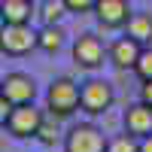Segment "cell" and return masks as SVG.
<instances>
[{
  "label": "cell",
  "mask_w": 152,
  "mask_h": 152,
  "mask_svg": "<svg viewBox=\"0 0 152 152\" xmlns=\"http://www.w3.org/2000/svg\"><path fill=\"white\" fill-rule=\"evenodd\" d=\"M107 152H140V140L125 131L119 137H113V140H107Z\"/></svg>",
  "instance_id": "14"
},
{
  "label": "cell",
  "mask_w": 152,
  "mask_h": 152,
  "mask_svg": "<svg viewBox=\"0 0 152 152\" xmlns=\"http://www.w3.org/2000/svg\"><path fill=\"white\" fill-rule=\"evenodd\" d=\"M9 110H12V104L0 94V128H6V119H9Z\"/></svg>",
  "instance_id": "19"
},
{
  "label": "cell",
  "mask_w": 152,
  "mask_h": 152,
  "mask_svg": "<svg viewBox=\"0 0 152 152\" xmlns=\"http://www.w3.org/2000/svg\"><path fill=\"white\" fill-rule=\"evenodd\" d=\"M37 140H40L43 146H52L58 140V128H55V122H40V131H37Z\"/></svg>",
  "instance_id": "17"
},
{
  "label": "cell",
  "mask_w": 152,
  "mask_h": 152,
  "mask_svg": "<svg viewBox=\"0 0 152 152\" xmlns=\"http://www.w3.org/2000/svg\"><path fill=\"white\" fill-rule=\"evenodd\" d=\"M116 100V91L107 79H88L79 85V107L88 113V116H100L107 113Z\"/></svg>",
  "instance_id": "2"
},
{
  "label": "cell",
  "mask_w": 152,
  "mask_h": 152,
  "mask_svg": "<svg viewBox=\"0 0 152 152\" xmlns=\"http://www.w3.org/2000/svg\"><path fill=\"white\" fill-rule=\"evenodd\" d=\"M31 49H37V31H31V24H3L0 28V55L21 58Z\"/></svg>",
  "instance_id": "3"
},
{
  "label": "cell",
  "mask_w": 152,
  "mask_h": 152,
  "mask_svg": "<svg viewBox=\"0 0 152 152\" xmlns=\"http://www.w3.org/2000/svg\"><path fill=\"white\" fill-rule=\"evenodd\" d=\"M125 131L137 140H143L146 134H152V107H146L143 100L125 110Z\"/></svg>",
  "instance_id": "10"
},
{
  "label": "cell",
  "mask_w": 152,
  "mask_h": 152,
  "mask_svg": "<svg viewBox=\"0 0 152 152\" xmlns=\"http://www.w3.org/2000/svg\"><path fill=\"white\" fill-rule=\"evenodd\" d=\"M31 3H37V0H31Z\"/></svg>",
  "instance_id": "22"
},
{
  "label": "cell",
  "mask_w": 152,
  "mask_h": 152,
  "mask_svg": "<svg viewBox=\"0 0 152 152\" xmlns=\"http://www.w3.org/2000/svg\"><path fill=\"white\" fill-rule=\"evenodd\" d=\"M140 152H152V134H146L140 140Z\"/></svg>",
  "instance_id": "21"
},
{
  "label": "cell",
  "mask_w": 152,
  "mask_h": 152,
  "mask_svg": "<svg viewBox=\"0 0 152 152\" xmlns=\"http://www.w3.org/2000/svg\"><path fill=\"white\" fill-rule=\"evenodd\" d=\"M40 122H43V113L37 110L34 104H18L9 110V119H6V131L18 140H28V137H37L40 131Z\"/></svg>",
  "instance_id": "5"
},
{
  "label": "cell",
  "mask_w": 152,
  "mask_h": 152,
  "mask_svg": "<svg viewBox=\"0 0 152 152\" xmlns=\"http://www.w3.org/2000/svg\"><path fill=\"white\" fill-rule=\"evenodd\" d=\"M64 152H107V137L104 131L91 122H82L67 131L64 137Z\"/></svg>",
  "instance_id": "4"
},
{
  "label": "cell",
  "mask_w": 152,
  "mask_h": 152,
  "mask_svg": "<svg viewBox=\"0 0 152 152\" xmlns=\"http://www.w3.org/2000/svg\"><path fill=\"white\" fill-rule=\"evenodd\" d=\"M91 12H94V18L100 21V28H107V31H119L131 18L128 0H97Z\"/></svg>",
  "instance_id": "8"
},
{
  "label": "cell",
  "mask_w": 152,
  "mask_h": 152,
  "mask_svg": "<svg viewBox=\"0 0 152 152\" xmlns=\"http://www.w3.org/2000/svg\"><path fill=\"white\" fill-rule=\"evenodd\" d=\"M64 12H67V9H64V3H61V0H43L40 18H43V24H58Z\"/></svg>",
  "instance_id": "15"
},
{
  "label": "cell",
  "mask_w": 152,
  "mask_h": 152,
  "mask_svg": "<svg viewBox=\"0 0 152 152\" xmlns=\"http://www.w3.org/2000/svg\"><path fill=\"white\" fill-rule=\"evenodd\" d=\"M61 3H64V9H67V12H76V15H82V12H91V9H94L97 0H61Z\"/></svg>",
  "instance_id": "18"
},
{
  "label": "cell",
  "mask_w": 152,
  "mask_h": 152,
  "mask_svg": "<svg viewBox=\"0 0 152 152\" xmlns=\"http://www.w3.org/2000/svg\"><path fill=\"white\" fill-rule=\"evenodd\" d=\"M134 73L140 76V82H152V46H143V52L134 64Z\"/></svg>",
  "instance_id": "16"
},
{
  "label": "cell",
  "mask_w": 152,
  "mask_h": 152,
  "mask_svg": "<svg viewBox=\"0 0 152 152\" xmlns=\"http://www.w3.org/2000/svg\"><path fill=\"white\" fill-rule=\"evenodd\" d=\"M140 100H143L146 107H152V82H143L140 85Z\"/></svg>",
  "instance_id": "20"
},
{
  "label": "cell",
  "mask_w": 152,
  "mask_h": 152,
  "mask_svg": "<svg viewBox=\"0 0 152 152\" xmlns=\"http://www.w3.org/2000/svg\"><path fill=\"white\" fill-rule=\"evenodd\" d=\"M46 107L52 113V119H70L79 110V85L70 76L55 79L49 85V91H46Z\"/></svg>",
  "instance_id": "1"
},
{
  "label": "cell",
  "mask_w": 152,
  "mask_h": 152,
  "mask_svg": "<svg viewBox=\"0 0 152 152\" xmlns=\"http://www.w3.org/2000/svg\"><path fill=\"white\" fill-rule=\"evenodd\" d=\"M140 52H143V46L125 34V37H119V40L107 49V58H110L119 70H134V64H137V58H140Z\"/></svg>",
  "instance_id": "9"
},
{
  "label": "cell",
  "mask_w": 152,
  "mask_h": 152,
  "mask_svg": "<svg viewBox=\"0 0 152 152\" xmlns=\"http://www.w3.org/2000/svg\"><path fill=\"white\" fill-rule=\"evenodd\" d=\"M0 18L3 24H31L34 3L31 0H0Z\"/></svg>",
  "instance_id": "11"
},
{
  "label": "cell",
  "mask_w": 152,
  "mask_h": 152,
  "mask_svg": "<svg viewBox=\"0 0 152 152\" xmlns=\"http://www.w3.org/2000/svg\"><path fill=\"white\" fill-rule=\"evenodd\" d=\"M0 94H3L12 107H18V104H34V97H37V82L31 79L28 73H6L3 76V82H0Z\"/></svg>",
  "instance_id": "6"
},
{
  "label": "cell",
  "mask_w": 152,
  "mask_h": 152,
  "mask_svg": "<svg viewBox=\"0 0 152 152\" xmlns=\"http://www.w3.org/2000/svg\"><path fill=\"white\" fill-rule=\"evenodd\" d=\"M125 31H128V37L137 40L140 46H152V15L149 12H131Z\"/></svg>",
  "instance_id": "12"
},
{
  "label": "cell",
  "mask_w": 152,
  "mask_h": 152,
  "mask_svg": "<svg viewBox=\"0 0 152 152\" xmlns=\"http://www.w3.org/2000/svg\"><path fill=\"white\" fill-rule=\"evenodd\" d=\"M104 58H107V46H104L100 37H94V34L76 37V43H73V61H76L79 67L97 70L100 64H104Z\"/></svg>",
  "instance_id": "7"
},
{
  "label": "cell",
  "mask_w": 152,
  "mask_h": 152,
  "mask_svg": "<svg viewBox=\"0 0 152 152\" xmlns=\"http://www.w3.org/2000/svg\"><path fill=\"white\" fill-rule=\"evenodd\" d=\"M61 46H64V31L58 24H43V31H37V49L55 55Z\"/></svg>",
  "instance_id": "13"
}]
</instances>
